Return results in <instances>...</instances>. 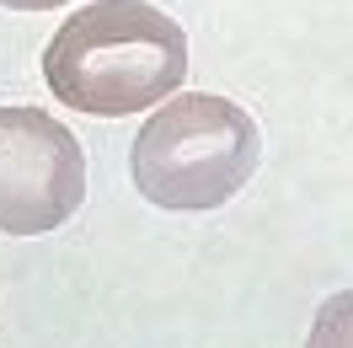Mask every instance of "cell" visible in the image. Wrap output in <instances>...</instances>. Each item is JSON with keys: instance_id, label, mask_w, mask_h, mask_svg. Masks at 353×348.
<instances>
[{"instance_id": "5b68a950", "label": "cell", "mask_w": 353, "mask_h": 348, "mask_svg": "<svg viewBox=\"0 0 353 348\" xmlns=\"http://www.w3.org/2000/svg\"><path fill=\"white\" fill-rule=\"evenodd\" d=\"M0 6H11V11H48V6H65V0H0Z\"/></svg>"}, {"instance_id": "6da1fadb", "label": "cell", "mask_w": 353, "mask_h": 348, "mask_svg": "<svg viewBox=\"0 0 353 348\" xmlns=\"http://www.w3.org/2000/svg\"><path fill=\"white\" fill-rule=\"evenodd\" d=\"M43 81L91 118L145 113L188 81V32L145 0H91L48 38Z\"/></svg>"}, {"instance_id": "7a4b0ae2", "label": "cell", "mask_w": 353, "mask_h": 348, "mask_svg": "<svg viewBox=\"0 0 353 348\" xmlns=\"http://www.w3.org/2000/svg\"><path fill=\"white\" fill-rule=\"evenodd\" d=\"M257 155H263V134L241 102L182 91L166 97L134 134V188L155 209L203 215L252 182Z\"/></svg>"}, {"instance_id": "3957f363", "label": "cell", "mask_w": 353, "mask_h": 348, "mask_svg": "<svg viewBox=\"0 0 353 348\" xmlns=\"http://www.w3.org/2000/svg\"><path fill=\"white\" fill-rule=\"evenodd\" d=\"M86 198L81 139L38 108H0V231H59Z\"/></svg>"}, {"instance_id": "277c9868", "label": "cell", "mask_w": 353, "mask_h": 348, "mask_svg": "<svg viewBox=\"0 0 353 348\" xmlns=\"http://www.w3.org/2000/svg\"><path fill=\"white\" fill-rule=\"evenodd\" d=\"M305 348H353V289L321 300L316 322H310V343Z\"/></svg>"}]
</instances>
